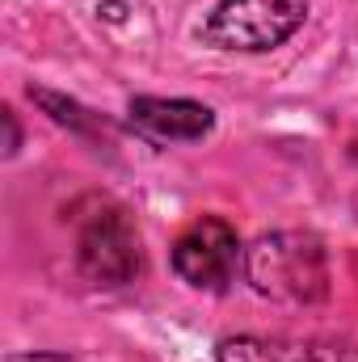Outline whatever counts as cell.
<instances>
[{"instance_id": "cell-1", "label": "cell", "mask_w": 358, "mask_h": 362, "mask_svg": "<svg viewBox=\"0 0 358 362\" xmlns=\"http://www.w3.org/2000/svg\"><path fill=\"white\" fill-rule=\"evenodd\" d=\"M245 278L262 299L308 308L329 295V257L312 232H270L245 249Z\"/></svg>"}, {"instance_id": "cell-2", "label": "cell", "mask_w": 358, "mask_h": 362, "mask_svg": "<svg viewBox=\"0 0 358 362\" xmlns=\"http://www.w3.org/2000/svg\"><path fill=\"white\" fill-rule=\"evenodd\" d=\"M76 266L97 286H122L144 266L139 232L118 202H97L76 223Z\"/></svg>"}, {"instance_id": "cell-3", "label": "cell", "mask_w": 358, "mask_h": 362, "mask_svg": "<svg viewBox=\"0 0 358 362\" xmlns=\"http://www.w3.org/2000/svg\"><path fill=\"white\" fill-rule=\"evenodd\" d=\"M308 17V0H219L202 38L219 51H274Z\"/></svg>"}, {"instance_id": "cell-4", "label": "cell", "mask_w": 358, "mask_h": 362, "mask_svg": "<svg viewBox=\"0 0 358 362\" xmlns=\"http://www.w3.org/2000/svg\"><path fill=\"white\" fill-rule=\"evenodd\" d=\"M169 262L185 286L207 291V295H224L236 282V270L245 266V249H241V236L228 219L202 215L173 240Z\"/></svg>"}, {"instance_id": "cell-5", "label": "cell", "mask_w": 358, "mask_h": 362, "mask_svg": "<svg viewBox=\"0 0 358 362\" xmlns=\"http://www.w3.org/2000/svg\"><path fill=\"white\" fill-rule=\"evenodd\" d=\"M127 122L152 144H194L211 135L215 114L202 101H185V97H131Z\"/></svg>"}, {"instance_id": "cell-6", "label": "cell", "mask_w": 358, "mask_h": 362, "mask_svg": "<svg viewBox=\"0 0 358 362\" xmlns=\"http://www.w3.org/2000/svg\"><path fill=\"white\" fill-rule=\"evenodd\" d=\"M215 362H358V350L346 341H316V337H224Z\"/></svg>"}, {"instance_id": "cell-7", "label": "cell", "mask_w": 358, "mask_h": 362, "mask_svg": "<svg viewBox=\"0 0 358 362\" xmlns=\"http://www.w3.org/2000/svg\"><path fill=\"white\" fill-rule=\"evenodd\" d=\"M0 118H4V156H17V148H21V127H17V114H13V110H4Z\"/></svg>"}, {"instance_id": "cell-8", "label": "cell", "mask_w": 358, "mask_h": 362, "mask_svg": "<svg viewBox=\"0 0 358 362\" xmlns=\"http://www.w3.org/2000/svg\"><path fill=\"white\" fill-rule=\"evenodd\" d=\"M8 362H76L68 354H8Z\"/></svg>"}]
</instances>
